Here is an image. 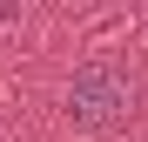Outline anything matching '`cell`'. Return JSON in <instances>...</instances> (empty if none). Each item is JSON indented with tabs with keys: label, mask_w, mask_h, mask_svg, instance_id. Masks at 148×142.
I'll return each instance as SVG.
<instances>
[{
	"label": "cell",
	"mask_w": 148,
	"mask_h": 142,
	"mask_svg": "<svg viewBox=\"0 0 148 142\" xmlns=\"http://www.w3.org/2000/svg\"><path fill=\"white\" fill-rule=\"evenodd\" d=\"M128 68L121 61H108V54H94L81 75H74V88H67V108H74V122H88V129H108V122H121V108H128Z\"/></svg>",
	"instance_id": "1"
}]
</instances>
